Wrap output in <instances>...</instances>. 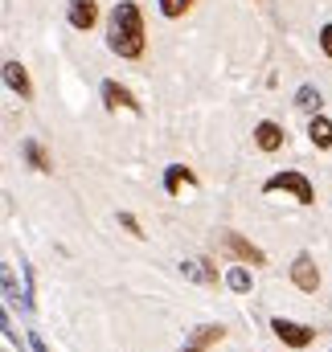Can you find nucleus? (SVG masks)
Returning <instances> with one entry per match:
<instances>
[{
	"instance_id": "nucleus-1",
	"label": "nucleus",
	"mask_w": 332,
	"mask_h": 352,
	"mask_svg": "<svg viewBox=\"0 0 332 352\" xmlns=\"http://www.w3.org/2000/svg\"><path fill=\"white\" fill-rule=\"evenodd\" d=\"M107 45L111 54L119 58H140L144 54V16L132 0L115 4L111 8V21H107Z\"/></svg>"
},
{
	"instance_id": "nucleus-3",
	"label": "nucleus",
	"mask_w": 332,
	"mask_h": 352,
	"mask_svg": "<svg viewBox=\"0 0 332 352\" xmlns=\"http://www.w3.org/2000/svg\"><path fill=\"white\" fill-rule=\"evenodd\" d=\"M271 332H275L287 349H308V344L316 340V332H312L308 324H295V320H283V316L271 320Z\"/></svg>"
},
{
	"instance_id": "nucleus-17",
	"label": "nucleus",
	"mask_w": 332,
	"mask_h": 352,
	"mask_svg": "<svg viewBox=\"0 0 332 352\" xmlns=\"http://www.w3.org/2000/svg\"><path fill=\"white\" fill-rule=\"evenodd\" d=\"M189 4H193V0H160V12H165L168 21H176V16H185Z\"/></svg>"
},
{
	"instance_id": "nucleus-12",
	"label": "nucleus",
	"mask_w": 332,
	"mask_h": 352,
	"mask_svg": "<svg viewBox=\"0 0 332 352\" xmlns=\"http://www.w3.org/2000/svg\"><path fill=\"white\" fill-rule=\"evenodd\" d=\"M4 82L17 90L21 98H29V94H33V87H29V74H25V66H21V62H4Z\"/></svg>"
},
{
	"instance_id": "nucleus-8",
	"label": "nucleus",
	"mask_w": 332,
	"mask_h": 352,
	"mask_svg": "<svg viewBox=\"0 0 332 352\" xmlns=\"http://www.w3.org/2000/svg\"><path fill=\"white\" fill-rule=\"evenodd\" d=\"M103 102H107L111 111H119V107H123V111H140V102L132 98V90L119 87V82H103Z\"/></svg>"
},
{
	"instance_id": "nucleus-18",
	"label": "nucleus",
	"mask_w": 332,
	"mask_h": 352,
	"mask_svg": "<svg viewBox=\"0 0 332 352\" xmlns=\"http://www.w3.org/2000/svg\"><path fill=\"white\" fill-rule=\"evenodd\" d=\"M4 295H8L12 303H21V307H25V295L17 291V278H12V266H4Z\"/></svg>"
},
{
	"instance_id": "nucleus-7",
	"label": "nucleus",
	"mask_w": 332,
	"mask_h": 352,
	"mask_svg": "<svg viewBox=\"0 0 332 352\" xmlns=\"http://www.w3.org/2000/svg\"><path fill=\"white\" fill-rule=\"evenodd\" d=\"M283 140H287V135H283V127H279V123H271V119H262V123L254 127V144H258L262 152H279V148H283Z\"/></svg>"
},
{
	"instance_id": "nucleus-19",
	"label": "nucleus",
	"mask_w": 332,
	"mask_h": 352,
	"mask_svg": "<svg viewBox=\"0 0 332 352\" xmlns=\"http://www.w3.org/2000/svg\"><path fill=\"white\" fill-rule=\"evenodd\" d=\"M119 226H123L127 234H136V238H144V230H140V221H136L132 213H119Z\"/></svg>"
},
{
	"instance_id": "nucleus-2",
	"label": "nucleus",
	"mask_w": 332,
	"mask_h": 352,
	"mask_svg": "<svg viewBox=\"0 0 332 352\" xmlns=\"http://www.w3.org/2000/svg\"><path fill=\"white\" fill-rule=\"evenodd\" d=\"M262 192H291L300 205H312L316 201V188H312V180L304 173H275L262 180Z\"/></svg>"
},
{
	"instance_id": "nucleus-5",
	"label": "nucleus",
	"mask_w": 332,
	"mask_h": 352,
	"mask_svg": "<svg viewBox=\"0 0 332 352\" xmlns=\"http://www.w3.org/2000/svg\"><path fill=\"white\" fill-rule=\"evenodd\" d=\"M222 340H226V328H222V324H201V328L189 332V340L176 352H209L214 344H222Z\"/></svg>"
},
{
	"instance_id": "nucleus-6",
	"label": "nucleus",
	"mask_w": 332,
	"mask_h": 352,
	"mask_svg": "<svg viewBox=\"0 0 332 352\" xmlns=\"http://www.w3.org/2000/svg\"><path fill=\"white\" fill-rule=\"evenodd\" d=\"M291 283H295L300 291H316V287H320V270L312 263V254H295V263H291Z\"/></svg>"
},
{
	"instance_id": "nucleus-21",
	"label": "nucleus",
	"mask_w": 332,
	"mask_h": 352,
	"mask_svg": "<svg viewBox=\"0 0 332 352\" xmlns=\"http://www.w3.org/2000/svg\"><path fill=\"white\" fill-rule=\"evenodd\" d=\"M29 344H33V352H50V349H45V340H41V336H37V332H33V336H29Z\"/></svg>"
},
{
	"instance_id": "nucleus-14",
	"label": "nucleus",
	"mask_w": 332,
	"mask_h": 352,
	"mask_svg": "<svg viewBox=\"0 0 332 352\" xmlns=\"http://www.w3.org/2000/svg\"><path fill=\"white\" fill-rule=\"evenodd\" d=\"M308 140L316 144V148H332V123L324 115H312V123H308Z\"/></svg>"
},
{
	"instance_id": "nucleus-20",
	"label": "nucleus",
	"mask_w": 332,
	"mask_h": 352,
	"mask_svg": "<svg viewBox=\"0 0 332 352\" xmlns=\"http://www.w3.org/2000/svg\"><path fill=\"white\" fill-rule=\"evenodd\" d=\"M320 50L332 58V25H324V29H320Z\"/></svg>"
},
{
	"instance_id": "nucleus-15",
	"label": "nucleus",
	"mask_w": 332,
	"mask_h": 352,
	"mask_svg": "<svg viewBox=\"0 0 332 352\" xmlns=\"http://www.w3.org/2000/svg\"><path fill=\"white\" fill-rule=\"evenodd\" d=\"M320 102H324V94L312 87V82L295 90V107H300V111H312V115H320Z\"/></svg>"
},
{
	"instance_id": "nucleus-16",
	"label": "nucleus",
	"mask_w": 332,
	"mask_h": 352,
	"mask_svg": "<svg viewBox=\"0 0 332 352\" xmlns=\"http://www.w3.org/2000/svg\"><path fill=\"white\" fill-rule=\"evenodd\" d=\"M226 287H230V291H238V295H247V291H250V270H247V266H230Z\"/></svg>"
},
{
	"instance_id": "nucleus-22",
	"label": "nucleus",
	"mask_w": 332,
	"mask_h": 352,
	"mask_svg": "<svg viewBox=\"0 0 332 352\" xmlns=\"http://www.w3.org/2000/svg\"><path fill=\"white\" fill-rule=\"evenodd\" d=\"M329 352H332V349H329Z\"/></svg>"
},
{
	"instance_id": "nucleus-10",
	"label": "nucleus",
	"mask_w": 332,
	"mask_h": 352,
	"mask_svg": "<svg viewBox=\"0 0 332 352\" xmlns=\"http://www.w3.org/2000/svg\"><path fill=\"white\" fill-rule=\"evenodd\" d=\"M21 156L29 160V168H37V173H54V160L45 156V148H41L37 140H21Z\"/></svg>"
},
{
	"instance_id": "nucleus-4",
	"label": "nucleus",
	"mask_w": 332,
	"mask_h": 352,
	"mask_svg": "<svg viewBox=\"0 0 332 352\" xmlns=\"http://www.w3.org/2000/svg\"><path fill=\"white\" fill-rule=\"evenodd\" d=\"M218 242H222V250H230V254H234L238 263H250V266H267V254H262V250H258L254 242H247V238H238L234 230H226V234H222Z\"/></svg>"
},
{
	"instance_id": "nucleus-11",
	"label": "nucleus",
	"mask_w": 332,
	"mask_h": 352,
	"mask_svg": "<svg viewBox=\"0 0 332 352\" xmlns=\"http://www.w3.org/2000/svg\"><path fill=\"white\" fill-rule=\"evenodd\" d=\"M180 274L189 278V283H201V287H214L218 283V270L209 263H201V258H193V263H180Z\"/></svg>"
},
{
	"instance_id": "nucleus-13",
	"label": "nucleus",
	"mask_w": 332,
	"mask_h": 352,
	"mask_svg": "<svg viewBox=\"0 0 332 352\" xmlns=\"http://www.w3.org/2000/svg\"><path fill=\"white\" fill-rule=\"evenodd\" d=\"M193 180H197V176H193V168L172 164V168L165 173V192H168V197H176V192H180V184H193Z\"/></svg>"
},
{
	"instance_id": "nucleus-9",
	"label": "nucleus",
	"mask_w": 332,
	"mask_h": 352,
	"mask_svg": "<svg viewBox=\"0 0 332 352\" xmlns=\"http://www.w3.org/2000/svg\"><path fill=\"white\" fill-rule=\"evenodd\" d=\"M98 21V4L94 0H70V25L74 29H94Z\"/></svg>"
}]
</instances>
